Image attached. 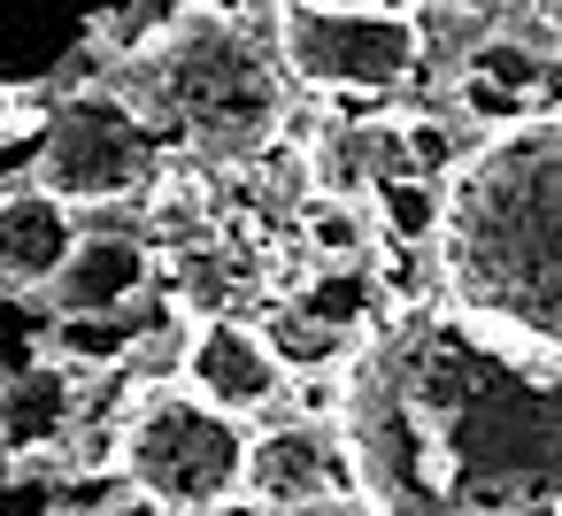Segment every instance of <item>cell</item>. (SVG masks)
I'll return each mask as SVG.
<instances>
[{"label": "cell", "mask_w": 562, "mask_h": 516, "mask_svg": "<svg viewBox=\"0 0 562 516\" xmlns=\"http://www.w3.org/2000/svg\"><path fill=\"white\" fill-rule=\"evenodd\" d=\"M370 193H378V209H385V224H393L401 247H424V239L439 232V178H424V170H385V178H370Z\"/></svg>", "instance_id": "obj_13"}, {"label": "cell", "mask_w": 562, "mask_h": 516, "mask_svg": "<svg viewBox=\"0 0 562 516\" xmlns=\"http://www.w3.org/2000/svg\"><path fill=\"white\" fill-rule=\"evenodd\" d=\"M47 355H55V362H70V370H101V362L132 355V324H124V309L63 316V324H55V347H47Z\"/></svg>", "instance_id": "obj_14"}, {"label": "cell", "mask_w": 562, "mask_h": 516, "mask_svg": "<svg viewBox=\"0 0 562 516\" xmlns=\"http://www.w3.org/2000/svg\"><path fill=\"white\" fill-rule=\"evenodd\" d=\"M70 239H78V216H70V201L47 193L40 178L0 193V285L47 293V278L70 262Z\"/></svg>", "instance_id": "obj_10"}, {"label": "cell", "mask_w": 562, "mask_h": 516, "mask_svg": "<svg viewBox=\"0 0 562 516\" xmlns=\"http://www.w3.org/2000/svg\"><path fill=\"white\" fill-rule=\"evenodd\" d=\"M9 462H16V447H9V431H0V478H9Z\"/></svg>", "instance_id": "obj_22"}, {"label": "cell", "mask_w": 562, "mask_h": 516, "mask_svg": "<svg viewBox=\"0 0 562 516\" xmlns=\"http://www.w3.org/2000/svg\"><path fill=\"white\" fill-rule=\"evenodd\" d=\"M155 278V255L139 232H78L70 239V262L47 278L55 309L63 316H93V309H132Z\"/></svg>", "instance_id": "obj_11"}, {"label": "cell", "mask_w": 562, "mask_h": 516, "mask_svg": "<svg viewBox=\"0 0 562 516\" xmlns=\"http://www.w3.org/2000/svg\"><path fill=\"white\" fill-rule=\"evenodd\" d=\"M462 109H477L485 124H508V116L531 109V93H524V86H501V78H485V70H470V78H462Z\"/></svg>", "instance_id": "obj_17"}, {"label": "cell", "mask_w": 562, "mask_h": 516, "mask_svg": "<svg viewBox=\"0 0 562 516\" xmlns=\"http://www.w3.org/2000/svg\"><path fill=\"white\" fill-rule=\"evenodd\" d=\"M262 332H270V347L285 355V370H293V362H324V355L347 347V332L324 324V316H308V309H285V316H270Z\"/></svg>", "instance_id": "obj_16"}, {"label": "cell", "mask_w": 562, "mask_h": 516, "mask_svg": "<svg viewBox=\"0 0 562 516\" xmlns=\"http://www.w3.org/2000/svg\"><path fill=\"white\" fill-rule=\"evenodd\" d=\"M270 55L316 93H393L416 78L424 24L393 0H278Z\"/></svg>", "instance_id": "obj_5"}, {"label": "cell", "mask_w": 562, "mask_h": 516, "mask_svg": "<svg viewBox=\"0 0 562 516\" xmlns=\"http://www.w3.org/2000/svg\"><path fill=\"white\" fill-rule=\"evenodd\" d=\"M186 385L209 393L216 408L247 416V408H270L285 393V355L270 347V332H255L239 316H209L186 339Z\"/></svg>", "instance_id": "obj_9"}, {"label": "cell", "mask_w": 562, "mask_h": 516, "mask_svg": "<svg viewBox=\"0 0 562 516\" xmlns=\"http://www.w3.org/2000/svg\"><path fill=\"white\" fill-rule=\"evenodd\" d=\"M308 239H316L324 255H355V247H362V232H355V216H347L339 201H316V209H308Z\"/></svg>", "instance_id": "obj_18"}, {"label": "cell", "mask_w": 562, "mask_h": 516, "mask_svg": "<svg viewBox=\"0 0 562 516\" xmlns=\"http://www.w3.org/2000/svg\"><path fill=\"white\" fill-rule=\"evenodd\" d=\"M16 101H24L16 86H0V132H9V124H16Z\"/></svg>", "instance_id": "obj_21"}, {"label": "cell", "mask_w": 562, "mask_h": 516, "mask_svg": "<svg viewBox=\"0 0 562 516\" xmlns=\"http://www.w3.org/2000/svg\"><path fill=\"white\" fill-rule=\"evenodd\" d=\"M339 439L385 516L562 508V355L454 301L401 309L339 370Z\"/></svg>", "instance_id": "obj_1"}, {"label": "cell", "mask_w": 562, "mask_h": 516, "mask_svg": "<svg viewBox=\"0 0 562 516\" xmlns=\"http://www.w3.org/2000/svg\"><path fill=\"white\" fill-rule=\"evenodd\" d=\"M239 508H362L355 485V455L331 424H270L262 439H247V478H239Z\"/></svg>", "instance_id": "obj_7"}, {"label": "cell", "mask_w": 562, "mask_h": 516, "mask_svg": "<svg viewBox=\"0 0 562 516\" xmlns=\"http://www.w3.org/2000/svg\"><path fill=\"white\" fill-rule=\"evenodd\" d=\"M132 55H147V70H139V86H124V101H139L147 116H170L186 139H201L216 155H255L270 139V124H278V63L255 47L247 24H232L216 9L162 16V32L139 40Z\"/></svg>", "instance_id": "obj_3"}, {"label": "cell", "mask_w": 562, "mask_h": 516, "mask_svg": "<svg viewBox=\"0 0 562 516\" xmlns=\"http://www.w3.org/2000/svg\"><path fill=\"white\" fill-rule=\"evenodd\" d=\"M439 285L562 355V109L508 116L439 178Z\"/></svg>", "instance_id": "obj_2"}, {"label": "cell", "mask_w": 562, "mask_h": 516, "mask_svg": "<svg viewBox=\"0 0 562 516\" xmlns=\"http://www.w3.org/2000/svg\"><path fill=\"white\" fill-rule=\"evenodd\" d=\"M139 0H0V86H47L78 55H93Z\"/></svg>", "instance_id": "obj_8"}, {"label": "cell", "mask_w": 562, "mask_h": 516, "mask_svg": "<svg viewBox=\"0 0 562 516\" xmlns=\"http://www.w3.org/2000/svg\"><path fill=\"white\" fill-rule=\"evenodd\" d=\"M209 9H216V16H232V24H247V32H255V24H270V9H278V0H209Z\"/></svg>", "instance_id": "obj_19"}, {"label": "cell", "mask_w": 562, "mask_h": 516, "mask_svg": "<svg viewBox=\"0 0 562 516\" xmlns=\"http://www.w3.org/2000/svg\"><path fill=\"white\" fill-rule=\"evenodd\" d=\"M539 24H547V40L562 47V0H539Z\"/></svg>", "instance_id": "obj_20"}, {"label": "cell", "mask_w": 562, "mask_h": 516, "mask_svg": "<svg viewBox=\"0 0 562 516\" xmlns=\"http://www.w3.org/2000/svg\"><path fill=\"white\" fill-rule=\"evenodd\" d=\"M70 416H78L70 362L40 355V362H16L9 378H0V431H9L16 455H40V447L70 439Z\"/></svg>", "instance_id": "obj_12"}, {"label": "cell", "mask_w": 562, "mask_h": 516, "mask_svg": "<svg viewBox=\"0 0 562 516\" xmlns=\"http://www.w3.org/2000/svg\"><path fill=\"white\" fill-rule=\"evenodd\" d=\"M370 301H378V285H370L362 270H331V278H316V285L301 293V309L324 316V324H339V332H355V324L370 316Z\"/></svg>", "instance_id": "obj_15"}, {"label": "cell", "mask_w": 562, "mask_h": 516, "mask_svg": "<svg viewBox=\"0 0 562 516\" xmlns=\"http://www.w3.org/2000/svg\"><path fill=\"white\" fill-rule=\"evenodd\" d=\"M32 178L47 193H63L70 209L147 193L162 178V132L124 93H70L32 139Z\"/></svg>", "instance_id": "obj_6"}, {"label": "cell", "mask_w": 562, "mask_h": 516, "mask_svg": "<svg viewBox=\"0 0 562 516\" xmlns=\"http://www.w3.org/2000/svg\"><path fill=\"white\" fill-rule=\"evenodd\" d=\"M116 462L132 470L147 508H170V516L239 508L247 424L232 408H216L209 393H193V385H147L139 401H124Z\"/></svg>", "instance_id": "obj_4"}]
</instances>
